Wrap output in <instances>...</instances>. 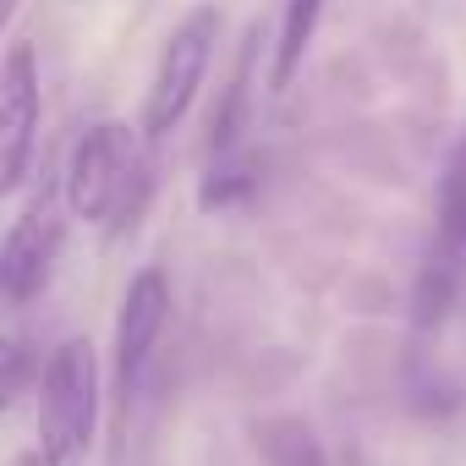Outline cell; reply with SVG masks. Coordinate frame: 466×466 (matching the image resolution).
Returning a JSON list of instances; mask_svg holds the SVG:
<instances>
[{"label":"cell","mask_w":466,"mask_h":466,"mask_svg":"<svg viewBox=\"0 0 466 466\" xmlns=\"http://www.w3.org/2000/svg\"><path fill=\"white\" fill-rule=\"evenodd\" d=\"M66 208L72 219L105 230V237H121L132 230L148 203H154V159H148V137L132 121H94L61 176Z\"/></svg>","instance_id":"cell-1"},{"label":"cell","mask_w":466,"mask_h":466,"mask_svg":"<svg viewBox=\"0 0 466 466\" xmlns=\"http://www.w3.org/2000/svg\"><path fill=\"white\" fill-rule=\"evenodd\" d=\"M34 395H39V406H34L39 455L50 466H88L94 439H99V411H105V384H99L94 340H83V335L61 340L39 362Z\"/></svg>","instance_id":"cell-2"},{"label":"cell","mask_w":466,"mask_h":466,"mask_svg":"<svg viewBox=\"0 0 466 466\" xmlns=\"http://www.w3.org/2000/svg\"><path fill=\"white\" fill-rule=\"evenodd\" d=\"M219 6H192L176 28H170V39H165V50H159V61H154V77H148V94H143V116H137V132L148 137V143H165L181 121H187V110H192V99H198V88H203V77H208V66H214V50H219Z\"/></svg>","instance_id":"cell-3"},{"label":"cell","mask_w":466,"mask_h":466,"mask_svg":"<svg viewBox=\"0 0 466 466\" xmlns=\"http://www.w3.org/2000/svg\"><path fill=\"white\" fill-rule=\"evenodd\" d=\"M66 219L72 208H66L61 176H45L34 198L23 203V214L12 219L6 242H0V302L6 308H28L34 297H45L66 248Z\"/></svg>","instance_id":"cell-4"},{"label":"cell","mask_w":466,"mask_h":466,"mask_svg":"<svg viewBox=\"0 0 466 466\" xmlns=\"http://www.w3.org/2000/svg\"><path fill=\"white\" fill-rule=\"evenodd\" d=\"M165 324H170V280H165V269H137L121 297V319H116V362H110L116 428L132 422V400L143 390L154 346L165 340Z\"/></svg>","instance_id":"cell-5"},{"label":"cell","mask_w":466,"mask_h":466,"mask_svg":"<svg viewBox=\"0 0 466 466\" xmlns=\"http://www.w3.org/2000/svg\"><path fill=\"white\" fill-rule=\"evenodd\" d=\"M39 56L34 45H6L0 56V198L17 192L39 148Z\"/></svg>","instance_id":"cell-6"},{"label":"cell","mask_w":466,"mask_h":466,"mask_svg":"<svg viewBox=\"0 0 466 466\" xmlns=\"http://www.w3.org/2000/svg\"><path fill=\"white\" fill-rule=\"evenodd\" d=\"M253 66H258V28L248 34V45L237 50V66H230V83L208 116V154H230V148H242L248 137V105H253Z\"/></svg>","instance_id":"cell-7"},{"label":"cell","mask_w":466,"mask_h":466,"mask_svg":"<svg viewBox=\"0 0 466 466\" xmlns=\"http://www.w3.org/2000/svg\"><path fill=\"white\" fill-rule=\"evenodd\" d=\"M324 6L329 0H286V17H280V34H275V61H269V88L275 94H286L297 83V72L308 66V50L319 39Z\"/></svg>","instance_id":"cell-8"},{"label":"cell","mask_w":466,"mask_h":466,"mask_svg":"<svg viewBox=\"0 0 466 466\" xmlns=\"http://www.w3.org/2000/svg\"><path fill=\"white\" fill-rule=\"evenodd\" d=\"M253 192H258V154L248 143L230 154H208V170L198 181V208L225 214V208H242Z\"/></svg>","instance_id":"cell-9"},{"label":"cell","mask_w":466,"mask_h":466,"mask_svg":"<svg viewBox=\"0 0 466 466\" xmlns=\"http://www.w3.org/2000/svg\"><path fill=\"white\" fill-rule=\"evenodd\" d=\"M253 450L264 466H329L324 444L313 439V428L302 417H264L253 422Z\"/></svg>","instance_id":"cell-10"},{"label":"cell","mask_w":466,"mask_h":466,"mask_svg":"<svg viewBox=\"0 0 466 466\" xmlns=\"http://www.w3.org/2000/svg\"><path fill=\"white\" fill-rule=\"evenodd\" d=\"M450 302H455V248L439 242V248L428 253L422 275H417V297H411V319H417V329L444 324Z\"/></svg>","instance_id":"cell-11"},{"label":"cell","mask_w":466,"mask_h":466,"mask_svg":"<svg viewBox=\"0 0 466 466\" xmlns=\"http://www.w3.org/2000/svg\"><path fill=\"white\" fill-rule=\"evenodd\" d=\"M461 237H466V132L439 176V242L461 253Z\"/></svg>","instance_id":"cell-12"},{"label":"cell","mask_w":466,"mask_h":466,"mask_svg":"<svg viewBox=\"0 0 466 466\" xmlns=\"http://www.w3.org/2000/svg\"><path fill=\"white\" fill-rule=\"evenodd\" d=\"M28 384H39V357L28 340L0 335V411H12L17 395H28Z\"/></svg>","instance_id":"cell-13"},{"label":"cell","mask_w":466,"mask_h":466,"mask_svg":"<svg viewBox=\"0 0 466 466\" xmlns=\"http://www.w3.org/2000/svg\"><path fill=\"white\" fill-rule=\"evenodd\" d=\"M17 6H23V0H0V34H6V28H12V17H17Z\"/></svg>","instance_id":"cell-14"},{"label":"cell","mask_w":466,"mask_h":466,"mask_svg":"<svg viewBox=\"0 0 466 466\" xmlns=\"http://www.w3.org/2000/svg\"><path fill=\"white\" fill-rule=\"evenodd\" d=\"M12 466H50V461H45V455H39V450H28V455H17V461H12Z\"/></svg>","instance_id":"cell-15"},{"label":"cell","mask_w":466,"mask_h":466,"mask_svg":"<svg viewBox=\"0 0 466 466\" xmlns=\"http://www.w3.org/2000/svg\"><path fill=\"white\" fill-rule=\"evenodd\" d=\"M461 248H466V237H461Z\"/></svg>","instance_id":"cell-16"}]
</instances>
